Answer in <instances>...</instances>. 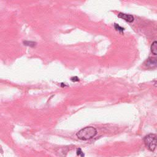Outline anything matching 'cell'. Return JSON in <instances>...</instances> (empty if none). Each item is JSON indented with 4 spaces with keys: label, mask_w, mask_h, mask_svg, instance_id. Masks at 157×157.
<instances>
[{
    "label": "cell",
    "mask_w": 157,
    "mask_h": 157,
    "mask_svg": "<svg viewBox=\"0 0 157 157\" xmlns=\"http://www.w3.org/2000/svg\"><path fill=\"white\" fill-rule=\"evenodd\" d=\"M97 134V130L93 126H86L78 131L76 136L78 139L87 140L92 139Z\"/></svg>",
    "instance_id": "1"
},
{
    "label": "cell",
    "mask_w": 157,
    "mask_h": 157,
    "mask_svg": "<svg viewBox=\"0 0 157 157\" xmlns=\"http://www.w3.org/2000/svg\"><path fill=\"white\" fill-rule=\"evenodd\" d=\"M146 147L151 151H153L156 147V136L155 134H149L144 138Z\"/></svg>",
    "instance_id": "2"
},
{
    "label": "cell",
    "mask_w": 157,
    "mask_h": 157,
    "mask_svg": "<svg viewBox=\"0 0 157 157\" xmlns=\"http://www.w3.org/2000/svg\"><path fill=\"white\" fill-rule=\"evenodd\" d=\"M118 17L119 18L125 20L126 21L129 22V23H132L134 21V17L132 15L127 14V13H122V12L119 13L118 14Z\"/></svg>",
    "instance_id": "3"
},
{
    "label": "cell",
    "mask_w": 157,
    "mask_h": 157,
    "mask_svg": "<svg viewBox=\"0 0 157 157\" xmlns=\"http://www.w3.org/2000/svg\"><path fill=\"white\" fill-rule=\"evenodd\" d=\"M156 59L155 58H152V57H150L148 58L145 63V65L150 68H153V67H155L156 66Z\"/></svg>",
    "instance_id": "4"
},
{
    "label": "cell",
    "mask_w": 157,
    "mask_h": 157,
    "mask_svg": "<svg viewBox=\"0 0 157 157\" xmlns=\"http://www.w3.org/2000/svg\"><path fill=\"white\" fill-rule=\"evenodd\" d=\"M156 45H157L156 41H154L151 45V52L155 55H156L157 54V47H156Z\"/></svg>",
    "instance_id": "5"
},
{
    "label": "cell",
    "mask_w": 157,
    "mask_h": 157,
    "mask_svg": "<svg viewBox=\"0 0 157 157\" xmlns=\"http://www.w3.org/2000/svg\"><path fill=\"white\" fill-rule=\"evenodd\" d=\"M114 28H115V29L117 31H119V32H120V33L123 32V31L124 30V28L120 26L119 25H118V24H117V23H115V24H114Z\"/></svg>",
    "instance_id": "6"
},
{
    "label": "cell",
    "mask_w": 157,
    "mask_h": 157,
    "mask_svg": "<svg viewBox=\"0 0 157 157\" xmlns=\"http://www.w3.org/2000/svg\"><path fill=\"white\" fill-rule=\"evenodd\" d=\"M24 45H27V46H29V47H34L36 45V42H33V41H24L23 42Z\"/></svg>",
    "instance_id": "7"
},
{
    "label": "cell",
    "mask_w": 157,
    "mask_h": 157,
    "mask_svg": "<svg viewBox=\"0 0 157 157\" xmlns=\"http://www.w3.org/2000/svg\"><path fill=\"white\" fill-rule=\"evenodd\" d=\"M77 155L78 156H80V157H84L85 156V155H84L83 152L82 151V150L80 148L77 149Z\"/></svg>",
    "instance_id": "8"
},
{
    "label": "cell",
    "mask_w": 157,
    "mask_h": 157,
    "mask_svg": "<svg viewBox=\"0 0 157 157\" xmlns=\"http://www.w3.org/2000/svg\"><path fill=\"white\" fill-rule=\"evenodd\" d=\"M71 80L72 81V82H78L79 81V78L77 77H71Z\"/></svg>",
    "instance_id": "9"
}]
</instances>
